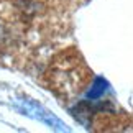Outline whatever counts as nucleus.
Returning a JSON list of instances; mask_svg holds the SVG:
<instances>
[{
  "label": "nucleus",
  "instance_id": "f257e3e1",
  "mask_svg": "<svg viewBox=\"0 0 133 133\" xmlns=\"http://www.w3.org/2000/svg\"><path fill=\"white\" fill-rule=\"evenodd\" d=\"M15 107L22 112V114L31 117V118H36L39 122H43L44 125L51 127L53 130L58 131H69V128L64 125V122H61L54 114H51L48 109H44L41 104L35 100H17L15 102Z\"/></svg>",
  "mask_w": 133,
  "mask_h": 133
},
{
  "label": "nucleus",
  "instance_id": "f03ea898",
  "mask_svg": "<svg viewBox=\"0 0 133 133\" xmlns=\"http://www.w3.org/2000/svg\"><path fill=\"white\" fill-rule=\"evenodd\" d=\"M107 87H109V84H107V81H105V79H102V77H95L94 85H92V87L87 90V99H90V100L99 99V97L107 90Z\"/></svg>",
  "mask_w": 133,
  "mask_h": 133
}]
</instances>
